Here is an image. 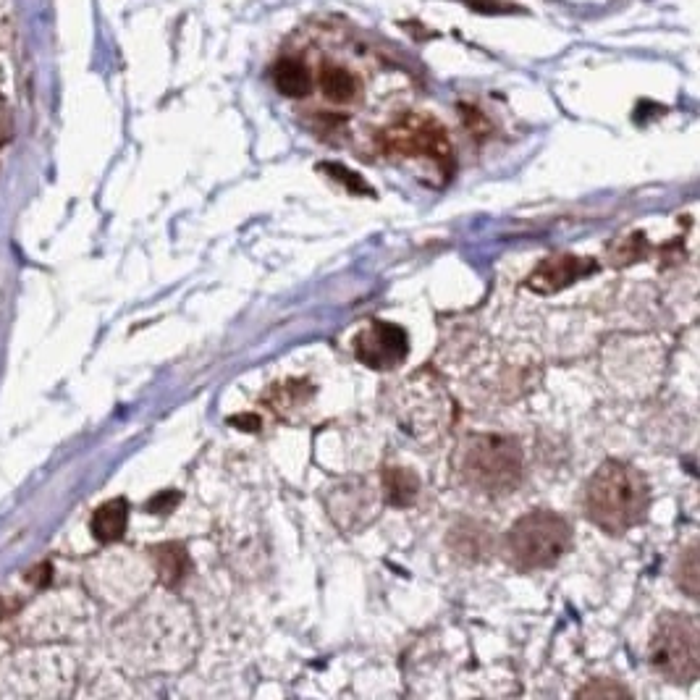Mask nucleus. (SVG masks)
<instances>
[{
  "mask_svg": "<svg viewBox=\"0 0 700 700\" xmlns=\"http://www.w3.org/2000/svg\"><path fill=\"white\" fill-rule=\"evenodd\" d=\"M420 493V478L409 467H383V499L386 504L404 509L412 506Z\"/></svg>",
  "mask_w": 700,
  "mask_h": 700,
  "instance_id": "nucleus-10",
  "label": "nucleus"
},
{
  "mask_svg": "<svg viewBox=\"0 0 700 700\" xmlns=\"http://www.w3.org/2000/svg\"><path fill=\"white\" fill-rule=\"evenodd\" d=\"M648 659L669 682H693L700 674V630L687 614H664L653 627Z\"/></svg>",
  "mask_w": 700,
  "mask_h": 700,
  "instance_id": "nucleus-4",
  "label": "nucleus"
},
{
  "mask_svg": "<svg viewBox=\"0 0 700 700\" xmlns=\"http://www.w3.org/2000/svg\"><path fill=\"white\" fill-rule=\"evenodd\" d=\"M320 90L331 103H352L357 98V79L349 74L344 66H336V63H326L320 69Z\"/></svg>",
  "mask_w": 700,
  "mask_h": 700,
  "instance_id": "nucleus-12",
  "label": "nucleus"
},
{
  "mask_svg": "<svg viewBox=\"0 0 700 700\" xmlns=\"http://www.w3.org/2000/svg\"><path fill=\"white\" fill-rule=\"evenodd\" d=\"M126 525H129V504L126 499H111L95 509L90 530L100 543H116L124 538Z\"/></svg>",
  "mask_w": 700,
  "mask_h": 700,
  "instance_id": "nucleus-9",
  "label": "nucleus"
},
{
  "mask_svg": "<svg viewBox=\"0 0 700 700\" xmlns=\"http://www.w3.org/2000/svg\"><path fill=\"white\" fill-rule=\"evenodd\" d=\"M320 168H323V171H328V174H333V179L341 181V184H347V187L352 189V192H357V195H373L368 184H365V181H362L357 174H352L349 168L333 166V163H326V166H320Z\"/></svg>",
  "mask_w": 700,
  "mask_h": 700,
  "instance_id": "nucleus-14",
  "label": "nucleus"
},
{
  "mask_svg": "<svg viewBox=\"0 0 700 700\" xmlns=\"http://www.w3.org/2000/svg\"><path fill=\"white\" fill-rule=\"evenodd\" d=\"M525 459L509 436H470L462 446V475L467 486L488 496L512 493L522 483Z\"/></svg>",
  "mask_w": 700,
  "mask_h": 700,
  "instance_id": "nucleus-3",
  "label": "nucleus"
},
{
  "mask_svg": "<svg viewBox=\"0 0 700 700\" xmlns=\"http://www.w3.org/2000/svg\"><path fill=\"white\" fill-rule=\"evenodd\" d=\"M475 11H483V14H504V11H514V6H504V3H496V0H467Z\"/></svg>",
  "mask_w": 700,
  "mask_h": 700,
  "instance_id": "nucleus-17",
  "label": "nucleus"
},
{
  "mask_svg": "<svg viewBox=\"0 0 700 700\" xmlns=\"http://www.w3.org/2000/svg\"><path fill=\"white\" fill-rule=\"evenodd\" d=\"M572 546V527L562 514L538 509L514 522L504 541L509 564L522 572L554 567Z\"/></svg>",
  "mask_w": 700,
  "mask_h": 700,
  "instance_id": "nucleus-2",
  "label": "nucleus"
},
{
  "mask_svg": "<svg viewBox=\"0 0 700 700\" xmlns=\"http://www.w3.org/2000/svg\"><path fill=\"white\" fill-rule=\"evenodd\" d=\"M231 423H236V425H250V428H247V430H257V428H260V420H257V417H250V415H247V417H236V420H231Z\"/></svg>",
  "mask_w": 700,
  "mask_h": 700,
  "instance_id": "nucleus-18",
  "label": "nucleus"
},
{
  "mask_svg": "<svg viewBox=\"0 0 700 700\" xmlns=\"http://www.w3.org/2000/svg\"><path fill=\"white\" fill-rule=\"evenodd\" d=\"M179 499H181V496L176 491H163V493H160V496H155V499L150 501V504H147V509H150V512H153V514L155 512L166 514V512H171V509H174L176 504H179Z\"/></svg>",
  "mask_w": 700,
  "mask_h": 700,
  "instance_id": "nucleus-15",
  "label": "nucleus"
},
{
  "mask_svg": "<svg viewBox=\"0 0 700 700\" xmlns=\"http://www.w3.org/2000/svg\"><path fill=\"white\" fill-rule=\"evenodd\" d=\"M354 354L373 370L399 368L409 354V336L396 323L373 320L360 336L354 339Z\"/></svg>",
  "mask_w": 700,
  "mask_h": 700,
  "instance_id": "nucleus-6",
  "label": "nucleus"
},
{
  "mask_svg": "<svg viewBox=\"0 0 700 700\" xmlns=\"http://www.w3.org/2000/svg\"><path fill=\"white\" fill-rule=\"evenodd\" d=\"M598 271V263L593 257H577V255H551L543 257L541 263L535 265V271L527 276V289H533L535 294H556L572 286L580 278L590 276Z\"/></svg>",
  "mask_w": 700,
  "mask_h": 700,
  "instance_id": "nucleus-7",
  "label": "nucleus"
},
{
  "mask_svg": "<svg viewBox=\"0 0 700 700\" xmlns=\"http://www.w3.org/2000/svg\"><path fill=\"white\" fill-rule=\"evenodd\" d=\"M14 134V116H11V108L3 98H0V147L6 145L8 139Z\"/></svg>",
  "mask_w": 700,
  "mask_h": 700,
  "instance_id": "nucleus-16",
  "label": "nucleus"
},
{
  "mask_svg": "<svg viewBox=\"0 0 700 700\" xmlns=\"http://www.w3.org/2000/svg\"><path fill=\"white\" fill-rule=\"evenodd\" d=\"M677 583L687 596H698V548L690 546L677 564Z\"/></svg>",
  "mask_w": 700,
  "mask_h": 700,
  "instance_id": "nucleus-13",
  "label": "nucleus"
},
{
  "mask_svg": "<svg viewBox=\"0 0 700 700\" xmlns=\"http://www.w3.org/2000/svg\"><path fill=\"white\" fill-rule=\"evenodd\" d=\"M150 556H153V564L158 569V577L163 585L179 588L187 580L189 569H192V559H189L187 548L181 546V543H158V546L150 548Z\"/></svg>",
  "mask_w": 700,
  "mask_h": 700,
  "instance_id": "nucleus-8",
  "label": "nucleus"
},
{
  "mask_svg": "<svg viewBox=\"0 0 700 700\" xmlns=\"http://www.w3.org/2000/svg\"><path fill=\"white\" fill-rule=\"evenodd\" d=\"M273 84L286 98H305L312 87V79L305 63L297 58H281L273 66Z\"/></svg>",
  "mask_w": 700,
  "mask_h": 700,
  "instance_id": "nucleus-11",
  "label": "nucleus"
},
{
  "mask_svg": "<svg viewBox=\"0 0 700 700\" xmlns=\"http://www.w3.org/2000/svg\"><path fill=\"white\" fill-rule=\"evenodd\" d=\"M651 506V488L638 467L609 459L585 486V514L603 533L622 535L640 525Z\"/></svg>",
  "mask_w": 700,
  "mask_h": 700,
  "instance_id": "nucleus-1",
  "label": "nucleus"
},
{
  "mask_svg": "<svg viewBox=\"0 0 700 700\" xmlns=\"http://www.w3.org/2000/svg\"><path fill=\"white\" fill-rule=\"evenodd\" d=\"M378 145L386 155L404 158H425L436 163L441 171L451 168V142L444 126L425 116H407L378 134Z\"/></svg>",
  "mask_w": 700,
  "mask_h": 700,
  "instance_id": "nucleus-5",
  "label": "nucleus"
}]
</instances>
